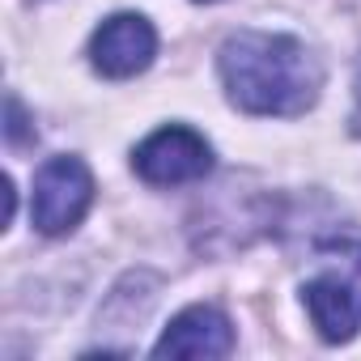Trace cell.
Here are the masks:
<instances>
[{
    "mask_svg": "<svg viewBox=\"0 0 361 361\" xmlns=\"http://www.w3.org/2000/svg\"><path fill=\"white\" fill-rule=\"evenodd\" d=\"M226 94L247 115H302L314 106L323 73L314 56L289 35L243 30L217 56Z\"/></svg>",
    "mask_w": 361,
    "mask_h": 361,
    "instance_id": "1",
    "label": "cell"
},
{
    "mask_svg": "<svg viewBox=\"0 0 361 361\" xmlns=\"http://www.w3.org/2000/svg\"><path fill=\"white\" fill-rule=\"evenodd\" d=\"M323 268L306 281L302 302L314 323V331L327 344H344L361 327V251L357 247H331Z\"/></svg>",
    "mask_w": 361,
    "mask_h": 361,
    "instance_id": "2",
    "label": "cell"
},
{
    "mask_svg": "<svg viewBox=\"0 0 361 361\" xmlns=\"http://www.w3.org/2000/svg\"><path fill=\"white\" fill-rule=\"evenodd\" d=\"M94 204V174L81 157H51L35 174L30 217L39 234H68Z\"/></svg>",
    "mask_w": 361,
    "mask_h": 361,
    "instance_id": "3",
    "label": "cell"
},
{
    "mask_svg": "<svg viewBox=\"0 0 361 361\" xmlns=\"http://www.w3.org/2000/svg\"><path fill=\"white\" fill-rule=\"evenodd\" d=\"M136 174L153 188H174L213 170V149L192 128H157L132 157Z\"/></svg>",
    "mask_w": 361,
    "mask_h": 361,
    "instance_id": "4",
    "label": "cell"
},
{
    "mask_svg": "<svg viewBox=\"0 0 361 361\" xmlns=\"http://www.w3.org/2000/svg\"><path fill=\"white\" fill-rule=\"evenodd\" d=\"M90 56H94V68L102 77L123 81V77H136V73H145L153 64L157 35H153V26L140 13H115V18H106L94 30Z\"/></svg>",
    "mask_w": 361,
    "mask_h": 361,
    "instance_id": "5",
    "label": "cell"
},
{
    "mask_svg": "<svg viewBox=\"0 0 361 361\" xmlns=\"http://www.w3.org/2000/svg\"><path fill=\"white\" fill-rule=\"evenodd\" d=\"M234 348V327L217 306H188L170 319V327L161 331V340L153 344V357H230Z\"/></svg>",
    "mask_w": 361,
    "mask_h": 361,
    "instance_id": "6",
    "label": "cell"
},
{
    "mask_svg": "<svg viewBox=\"0 0 361 361\" xmlns=\"http://www.w3.org/2000/svg\"><path fill=\"white\" fill-rule=\"evenodd\" d=\"M357 94H361V73H357Z\"/></svg>",
    "mask_w": 361,
    "mask_h": 361,
    "instance_id": "7",
    "label": "cell"
}]
</instances>
